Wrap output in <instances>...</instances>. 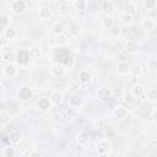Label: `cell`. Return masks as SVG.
<instances>
[{
    "label": "cell",
    "mask_w": 157,
    "mask_h": 157,
    "mask_svg": "<svg viewBox=\"0 0 157 157\" xmlns=\"http://www.w3.org/2000/svg\"><path fill=\"white\" fill-rule=\"evenodd\" d=\"M33 96V92H32V88L28 86V85H22L18 87L17 90V98L22 102H27L32 98Z\"/></svg>",
    "instance_id": "6da1fadb"
},
{
    "label": "cell",
    "mask_w": 157,
    "mask_h": 157,
    "mask_svg": "<svg viewBox=\"0 0 157 157\" xmlns=\"http://www.w3.org/2000/svg\"><path fill=\"white\" fill-rule=\"evenodd\" d=\"M11 11L15 15H23L27 11V2L25 0H13L11 2Z\"/></svg>",
    "instance_id": "7a4b0ae2"
},
{
    "label": "cell",
    "mask_w": 157,
    "mask_h": 157,
    "mask_svg": "<svg viewBox=\"0 0 157 157\" xmlns=\"http://www.w3.org/2000/svg\"><path fill=\"white\" fill-rule=\"evenodd\" d=\"M16 54H17V63L20 65H27L32 59V55L27 49H20Z\"/></svg>",
    "instance_id": "3957f363"
},
{
    "label": "cell",
    "mask_w": 157,
    "mask_h": 157,
    "mask_svg": "<svg viewBox=\"0 0 157 157\" xmlns=\"http://www.w3.org/2000/svg\"><path fill=\"white\" fill-rule=\"evenodd\" d=\"M110 142L107 140H101L97 144V152L99 156H108L110 153Z\"/></svg>",
    "instance_id": "277c9868"
},
{
    "label": "cell",
    "mask_w": 157,
    "mask_h": 157,
    "mask_svg": "<svg viewBox=\"0 0 157 157\" xmlns=\"http://www.w3.org/2000/svg\"><path fill=\"white\" fill-rule=\"evenodd\" d=\"M17 72H18V70L13 64H6L2 69V74L7 78H13L17 75Z\"/></svg>",
    "instance_id": "5b68a950"
},
{
    "label": "cell",
    "mask_w": 157,
    "mask_h": 157,
    "mask_svg": "<svg viewBox=\"0 0 157 157\" xmlns=\"http://www.w3.org/2000/svg\"><path fill=\"white\" fill-rule=\"evenodd\" d=\"M110 97H112V91H110L108 87L103 86V87H99V88H98V91H97V98H98L99 101L105 102V101H108Z\"/></svg>",
    "instance_id": "8992f818"
},
{
    "label": "cell",
    "mask_w": 157,
    "mask_h": 157,
    "mask_svg": "<svg viewBox=\"0 0 157 157\" xmlns=\"http://www.w3.org/2000/svg\"><path fill=\"white\" fill-rule=\"evenodd\" d=\"M50 75H52L53 77H55V78L63 77V76L65 75V69H64V66L60 65V64L53 65V66L50 67Z\"/></svg>",
    "instance_id": "52a82bcc"
},
{
    "label": "cell",
    "mask_w": 157,
    "mask_h": 157,
    "mask_svg": "<svg viewBox=\"0 0 157 157\" xmlns=\"http://www.w3.org/2000/svg\"><path fill=\"white\" fill-rule=\"evenodd\" d=\"M69 33L71 37H78L82 33V26L78 22H71L69 25Z\"/></svg>",
    "instance_id": "ba28073f"
},
{
    "label": "cell",
    "mask_w": 157,
    "mask_h": 157,
    "mask_svg": "<svg viewBox=\"0 0 157 157\" xmlns=\"http://www.w3.org/2000/svg\"><path fill=\"white\" fill-rule=\"evenodd\" d=\"M124 50H125V53H128V54H136V53L140 50V45H139L136 42H134V40H129V42L125 43Z\"/></svg>",
    "instance_id": "9c48e42d"
},
{
    "label": "cell",
    "mask_w": 157,
    "mask_h": 157,
    "mask_svg": "<svg viewBox=\"0 0 157 157\" xmlns=\"http://www.w3.org/2000/svg\"><path fill=\"white\" fill-rule=\"evenodd\" d=\"M82 104H83V99H82L81 96H78V94H72V96H70V98H69V105H70V107L81 108Z\"/></svg>",
    "instance_id": "30bf717a"
},
{
    "label": "cell",
    "mask_w": 157,
    "mask_h": 157,
    "mask_svg": "<svg viewBox=\"0 0 157 157\" xmlns=\"http://www.w3.org/2000/svg\"><path fill=\"white\" fill-rule=\"evenodd\" d=\"M52 107V103H50V99H48L47 97H40L37 102V108L42 112H47L49 108Z\"/></svg>",
    "instance_id": "8fae6325"
},
{
    "label": "cell",
    "mask_w": 157,
    "mask_h": 157,
    "mask_svg": "<svg viewBox=\"0 0 157 157\" xmlns=\"http://www.w3.org/2000/svg\"><path fill=\"white\" fill-rule=\"evenodd\" d=\"M113 115H114L117 119L121 120V119H125V118H126L128 110H126V108H125L124 105H117V107L114 108V110H113Z\"/></svg>",
    "instance_id": "7c38bea8"
},
{
    "label": "cell",
    "mask_w": 157,
    "mask_h": 157,
    "mask_svg": "<svg viewBox=\"0 0 157 157\" xmlns=\"http://www.w3.org/2000/svg\"><path fill=\"white\" fill-rule=\"evenodd\" d=\"M49 99H50L52 105H59V104L63 102V93L59 92V91H53V92L50 93Z\"/></svg>",
    "instance_id": "4fadbf2b"
},
{
    "label": "cell",
    "mask_w": 157,
    "mask_h": 157,
    "mask_svg": "<svg viewBox=\"0 0 157 157\" xmlns=\"http://www.w3.org/2000/svg\"><path fill=\"white\" fill-rule=\"evenodd\" d=\"M55 58H60L59 61H60V63H64V64H71L69 60H72L71 55H70L69 52L65 50V49H59V54L55 55Z\"/></svg>",
    "instance_id": "5bb4252c"
},
{
    "label": "cell",
    "mask_w": 157,
    "mask_h": 157,
    "mask_svg": "<svg viewBox=\"0 0 157 157\" xmlns=\"http://www.w3.org/2000/svg\"><path fill=\"white\" fill-rule=\"evenodd\" d=\"M91 78H92V75L88 70H81L77 75V80L81 83H88L91 81Z\"/></svg>",
    "instance_id": "9a60e30c"
},
{
    "label": "cell",
    "mask_w": 157,
    "mask_h": 157,
    "mask_svg": "<svg viewBox=\"0 0 157 157\" xmlns=\"http://www.w3.org/2000/svg\"><path fill=\"white\" fill-rule=\"evenodd\" d=\"M155 26H156V23H155V21H153L151 17H146V18L142 20V22H141V27H142V29L146 31V32H151V31L155 28Z\"/></svg>",
    "instance_id": "2e32d148"
},
{
    "label": "cell",
    "mask_w": 157,
    "mask_h": 157,
    "mask_svg": "<svg viewBox=\"0 0 157 157\" xmlns=\"http://www.w3.org/2000/svg\"><path fill=\"white\" fill-rule=\"evenodd\" d=\"M2 37L5 38V39H7V40H13L16 37H17V32H16V29L15 28H12V27H7V28H5L4 31H2Z\"/></svg>",
    "instance_id": "e0dca14e"
},
{
    "label": "cell",
    "mask_w": 157,
    "mask_h": 157,
    "mask_svg": "<svg viewBox=\"0 0 157 157\" xmlns=\"http://www.w3.org/2000/svg\"><path fill=\"white\" fill-rule=\"evenodd\" d=\"M9 140L12 145H18L21 141H22V134L17 130H13L9 134Z\"/></svg>",
    "instance_id": "ac0fdd59"
},
{
    "label": "cell",
    "mask_w": 157,
    "mask_h": 157,
    "mask_svg": "<svg viewBox=\"0 0 157 157\" xmlns=\"http://www.w3.org/2000/svg\"><path fill=\"white\" fill-rule=\"evenodd\" d=\"M2 60L7 64H13L15 61H17V54L15 52H6V53H2Z\"/></svg>",
    "instance_id": "d6986e66"
},
{
    "label": "cell",
    "mask_w": 157,
    "mask_h": 157,
    "mask_svg": "<svg viewBox=\"0 0 157 157\" xmlns=\"http://www.w3.org/2000/svg\"><path fill=\"white\" fill-rule=\"evenodd\" d=\"M38 16H39L40 20L47 21V20H49V18L52 17V10H50L49 7H47V6H43V7H40L39 11H38Z\"/></svg>",
    "instance_id": "ffe728a7"
},
{
    "label": "cell",
    "mask_w": 157,
    "mask_h": 157,
    "mask_svg": "<svg viewBox=\"0 0 157 157\" xmlns=\"http://www.w3.org/2000/svg\"><path fill=\"white\" fill-rule=\"evenodd\" d=\"M117 72L119 74V75H121V76H124V75H128L129 72H130V65L128 64V61L126 63H119L118 65H117Z\"/></svg>",
    "instance_id": "44dd1931"
},
{
    "label": "cell",
    "mask_w": 157,
    "mask_h": 157,
    "mask_svg": "<svg viewBox=\"0 0 157 157\" xmlns=\"http://www.w3.org/2000/svg\"><path fill=\"white\" fill-rule=\"evenodd\" d=\"M11 114L7 112V110H5L4 108L0 110V125L4 128L7 123H10V120H11Z\"/></svg>",
    "instance_id": "7402d4cb"
},
{
    "label": "cell",
    "mask_w": 157,
    "mask_h": 157,
    "mask_svg": "<svg viewBox=\"0 0 157 157\" xmlns=\"http://www.w3.org/2000/svg\"><path fill=\"white\" fill-rule=\"evenodd\" d=\"M145 97L151 103L157 102V88H148L147 91H145Z\"/></svg>",
    "instance_id": "603a6c76"
},
{
    "label": "cell",
    "mask_w": 157,
    "mask_h": 157,
    "mask_svg": "<svg viewBox=\"0 0 157 157\" xmlns=\"http://www.w3.org/2000/svg\"><path fill=\"white\" fill-rule=\"evenodd\" d=\"M56 12L61 17H66L70 13V6L67 4H59L56 7Z\"/></svg>",
    "instance_id": "cb8c5ba5"
},
{
    "label": "cell",
    "mask_w": 157,
    "mask_h": 157,
    "mask_svg": "<svg viewBox=\"0 0 157 157\" xmlns=\"http://www.w3.org/2000/svg\"><path fill=\"white\" fill-rule=\"evenodd\" d=\"M55 43L58 47H65L69 44V37L65 33L58 34V36H55Z\"/></svg>",
    "instance_id": "d4e9b609"
},
{
    "label": "cell",
    "mask_w": 157,
    "mask_h": 157,
    "mask_svg": "<svg viewBox=\"0 0 157 157\" xmlns=\"http://www.w3.org/2000/svg\"><path fill=\"white\" fill-rule=\"evenodd\" d=\"M101 9H102V11H103L105 15H110V13L114 12V5H113V2H110V1H108V0H105V1L102 2Z\"/></svg>",
    "instance_id": "484cf974"
},
{
    "label": "cell",
    "mask_w": 157,
    "mask_h": 157,
    "mask_svg": "<svg viewBox=\"0 0 157 157\" xmlns=\"http://www.w3.org/2000/svg\"><path fill=\"white\" fill-rule=\"evenodd\" d=\"M131 93L136 97V98H140V97H142L144 94H145V87L142 86V85H134L132 86V88H131Z\"/></svg>",
    "instance_id": "4316f807"
},
{
    "label": "cell",
    "mask_w": 157,
    "mask_h": 157,
    "mask_svg": "<svg viewBox=\"0 0 157 157\" xmlns=\"http://www.w3.org/2000/svg\"><path fill=\"white\" fill-rule=\"evenodd\" d=\"M131 76H134V77H140L141 75H142V67H141V65L140 64H134V65H131L130 66V72H129Z\"/></svg>",
    "instance_id": "83f0119b"
},
{
    "label": "cell",
    "mask_w": 157,
    "mask_h": 157,
    "mask_svg": "<svg viewBox=\"0 0 157 157\" xmlns=\"http://www.w3.org/2000/svg\"><path fill=\"white\" fill-rule=\"evenodd\" d=\"M10 114H11V117L13 118V117H16V115H18V113L21 112V107H18L15 102H9V110H7Z\"/></svg>",
    "instance_id": "f1b7e54d"
},
{
    "label": "cell",
    "mask_w": 157,
    "mask_h": 157,
    "mask_svg": "<svg viewBox=\"0 0 157 157\" xmlns=\"http://www.w3.org/2000/svg\"><path fill=\"white\" fill-rule=\"evenodd\" d=\"M101 25H102L103 28L109 29V28L114 25V21H113V18L110 17V15H105V16L102 18V21H101Z\"/></svg>",
    "instance_id": "f546056e"
},
{
    "label": "cell",
    "mask_w": 157,
    "mask_h": 157,
    "mask_svg": "<svg viewBox=\"0 0 157 157\" xmlns=\"http://www.w3.org/2000/svg\"><path fill=\"white\" fill-rule=\"evenodd\" d=\"M88 141H90V136H88L87 132H83V131H82V132H80V134L77 135V144H78L80 146L87 145Z\"/></svg>",
    "instance_id": "4dcf8cb0"
},
{
    "label": "cell",
    "mask_w": 157,
    "mask_h": 157,
    "mask_svg": "<svg viewBox=\"0 0 157 157\" xmlns=\"http://www.w3.org/2000/svg\"><path fill=\"white\" fill-rule=\"evenodd\" d=\"M120 21L125 26H131L132 25V21H134V17H132V15H129V13L124 12V13L120 15Z\"/></svg>",
    "instance_id": "1f68e13d"
},
{
    "label": "cell",
    "mask_w": 157,
    "mask_h": 157,
    "mask_svg": "<svg viewBox=\"0 0 157 157\" xmlns=\"http://www.w3.org/2000/svg\"><path fill=\"white\" fill-rule=\"evenodd\" d=\"M121 99H123V102L125 103V104H132L134 102H135V99H136V97L132 94V93H124L123 94V97H121Z\"/></svg>",
    "instance_id": "d6a6232c"
},
{
    "label": "cell",
    "mask_w": 157,
    "mask_h": 157,
    "mask_svg": "<svg viewBox=\"0 0 157 157\" xmlns=\"http://www.w3.org/2000/svg\"><path fill=\"white\" fill-rule=\"evenodd\" d=\"M74 6L78 11H85L86 7H87V2H86V0H75L74 1Z\"/></svg>",
    "instance_id": "836d02e7"
},
{
    "label": "cell",
    "mask_w": 157,
    "mask_h": 157,
    "mask_svg": "<svg viewBox=\"0 0 157 157\" xmlns=\"http://www.w3.org/2000/svg\"><path fill=\"white\" fill-rule=\"evenodd\" d=\"M15 155H16L15 147H12V146L4 147V150H2V156H4V157H13Z\"/></svg>",
    "instance_id": "e575fe53"
},
{
    "label": "cell",
    "mask_w": 157,
    "mask_h": 157,
    "mask_svg": "<svg viewBox=\"0 0 157 157\" xmlns=\"http://www.w3.org/2000/svg\"><path fill=\"white\" fill-rule=\"evenodd\" d=\"M52 33L54 36H58V34H61L64 33V27L61 23H55L53 27H52Z\"/></svg>",
    "instance_id": "d590c367"
},
{
    "label": "cell",
    "mask_w": 157,
    "mask_h": 157,
    "mask_svg": "<svg viewBox=\"0 0 157 157\" xmlns=\"http://www.w3.org/2000/svg\"><path fill=\"white\" fill-rule=\"evenodd\" d=\"M109 33H110L112 36H114V37L120 36V34H121V28H120V26H118V25L114 23V25L109 28Z\"/></svg>",
    "instance_id": "8d00e7d4"
},
{
    "label": "cell",
    "mask_w": 157,
    "mask_h": 157,
    "mask_svg": "<svg viewBox=\"0 0 157 157\" xmlns=\"http://www.w3.org/2000/svg\"><path fill=\"white\" fill-rule=\"evenodd\" d=\"M124 10H125L126 13H129V15H134V13L136 12V6H135L132 2H128V4L124 6Z\"/></svg>",
    "instance_id": "74e56055"
},
{
    "label": "cell",
    "mask_w": 157,
    "mask_h": 157,
    "mask_svg": "<svg viewBox=\"0 0 157 157\" xmlns=\"http://www.w3.org/2000/svg\"><path fill=\"white\" fill-rule=\"evenodd\" d=\"M0 26H1L2 31L10 26V18H9V16H6V15H2L1 16V18H0Z\"/></svg>",
    "instance_id": "f35d334b"
},
{
    "label": "cell",
    "mask_w": 157,
    "mask_h": 157,
    "mask_svg": "<svg viewBox=\"0 0 157 157\" xmlns=\"http://www.w3.org/2000/svg\"><path fill=\"white\" fill-rule=\"evenodd\" d=\"M144 6L148 10H153L157 6V0H144Z\"/></svg>",
    "instance_id": "ab89813d"
},
{
    "label": "cell",
    "mask_w": 157,
    "mask_h": 157,
    "mask_svg": "<svg viewBox=\"0 0 157 157\" xmlns=\"http://www.w3.org/2000/svg\"><path fill=\"white\" fill-rule=\"evenodd\" d=\"M77 52L81 53V54H87L90 52V45L86 44V43H81L77 45Z\"/></svg>",
    "instance_id": "60d3db41"
},
{
    "label": "cell",
    "mask_w": 157,
    "mask_h": 157,
    "mask_svg": "<svg viewBox=\"0 0 157 157\" xmlns=\"http://www.w3.org/2000/svg\"><path fill=\"white\" fill-rule=\"evenodd\" d=\"M124 94V91L121 87H115L113 91H112V97L113 98H121Z\"/></svg>",
    "instance_id": "b9f144b4"
},
{
    "label": "cell",
    "mask_w": 157,
    "mask_h": 157,
    "mask_svg": "<svg viewBox=\"0 0 157 157\" xmlns=\"http://www.w3.org/2000/svg\"><path fill=\"white\" fill-rule=\"evenodd\" d=\"M147 69L150 71H157V60L156 59H150L147 61Z\"/></svg>",
    "instance_id": "7bdbcfd3"
},
{
    "label": "cell",
    "mask_w": 157,
    "mask_h": 157,
    "mask_svg": "<svg viewBox=\"0 0 157 157\" xmlns=\"http://www.w3.org/2000/svg\"><path fill=\"white\" fill-rule=\"evenodd\" d=\"M66 114H67L69 118H75L77 115V108H74V107L69 105V108L66 109Z\"/></svg>",
    "instance_id": "ee69618b"
},
{
    "label": "cell",
    "mask_w": 157,
    "mask_h": 157,
    "mask_svg": "<svg viewBox=\"0 0 157 157\" xmlns=\"http://www.w3.org/2000/svg\"><path fill=\"white\" fill-rule=\"evenodd\" d=\"M29 53H31V55H32V59H36V58H38V56L40 55V52H39V49H37V48L29 49Z\"/></svg>",
    "instance_id": "f6af8a7d"
},
{
    "label": "cell",
    "mask_w": 157,
    "mask_h": 157,
    "mask_svg": "<svg viewBox=\"0 0 157 157\" xmlns=\"http://www.w3.org/2000/svg\"><path fill=\"white\" fill-rule=\"evenodd\" d=\"M118 58H119V60H120L121 63H126V60H128V58H126V56H125V54H123V53H121V54H119V55H118Z\"/></svg>",
    "instance_id": "bcb514c9"
},
{
    "label": "cell",
    "mask_w": 157,
    "mask_h": 157,
    "mask_svg": "<svg viewBox=\"0 0 157 157\" xmlns=\"http://www.w3.org/2000/svg\"><path fill=\"white\" fill-rule=\"evenodd\" d=\"M151 118L155 120V121H157V108H155L153 110H152V114H151Z\"/></svg>",
    "instance_id": "7dc6e473"
},
{
    "label": "cell",
    "mask_w": 157,
    "mask_h": 157,
    "mask_svg": "<svg viewBox=\"0 0 157 157\" xmlns=\"http://www.w3.org/2000/svg\"><path fill=\"white\" fill-rule=\"evenodd\" d=\"M153 147L157 150V140H155V141H153Z\"/></svg>",
    "instance_id": "c3c4849f"
},
{
    "label": "cell",
    "mask_w": 157,
    "mask_h": 157,
    "mask_svg": "<svg viewBox=\"0 0 157 157\" xmlns=\"http://www.w3.org/2000/svg\"><path fill=\"white\" fill-rule=\"evenodd\" d=\"M49 1H55V0H49Z\"/></svg>",
    "instance_id": "681fc988"
},
{
    "label": "cell",
    "mask_w": 157,
    "mask_h": 157,
    "mask_svg": "<svg viewBox=\"0 0 157 157\" xmlns=\"http://www.w3.org/2000/svg\"><path fill=\"white\" fill-rule=\"evenodd\" d=\"M156 75H157V71H156Z\"/></svg>",
    "instance_id": "f907efd6"
},
{
    "label": "cell",
    "mask_w": 157,
    "mask_h": 157,
    "mask_svg": "<svg viewBox=\"0 0 157 157\" xmlns=\"http://www.w3.org/2000/svg\"><path fill=\"white\" fill-rule=\"evenodd\" d=\"M156 7H157V6H156Z\"/></svg>",
    "instance_id": "816d5d0a"
}]
</instances>
